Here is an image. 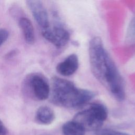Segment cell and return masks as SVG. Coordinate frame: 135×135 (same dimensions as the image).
I'll use <instances>...</instances> for the list:
<instances>
[{"mask_svg":"<svg viewBox=\"0 0 135 135\" xmlns=\"http://www.w3.org/2000/svg\"><path fill=\"white\" fill-rule=\"evenodd\" d=\"M89 56L93 76L115 99L123 101L126 92L122 77L100 37L95 36L90 40Z\"/></svg>","mask_w":135,"mask_h":135,"instance_id":"1","label":"cell"},{"mask_svg":"<svg viewBox=\"0 0 135 135\" xmlns=\"http://www.w3.org/2000/svg\"><path fill=\"white\" fill-rule=\"evenodd\" d=\"M50 94L54 104L67 108L81 107L95 96L94 92L79 88L73 82L59 77L52 79Z\"/></svg>","mask_w":135,"mask_h":135,"instance_id":"2","label":"cell"},{"mask_svg":"<svg viewBox=\"0 0 135 135\" xmlns=\"http://www.w3.org/2000/svg\"><path fill=\"white\" fill-rule=\"evenodd\" d=\"M108 117V110L103 104L92 103L88 108L76 113L73 121L79 123L85 131L98 130Z\"/></svg>","mask_w":135,"mask_h":135,"instance_id":"3","label":"cell"},{"mask_svg":"<svg viewBox=\"0 0 135 135\" xmlns=\"http://www.w3.org/2000/svg\"><path fill=\"white\" fill-rule=\"evenodd\" d=\"M43 36L57 48L65 46L70 40L69 31L62 24H57L52 27L43 30L42 32Z\"/></svg>","mask_w":135,"mask_h":135,"instance_id":"4","label":"cell"},{"mask_svg":"<svg viewBox=\"0 0 135 135\" xmlns=\"http://www.w3.org/2000/svg\"><path fill=\"white\" fill-rule=\"evenodd\" d=\"M28 84L35 97L39 100L47 99L50 95L51 88L47 80L42 75L35 74L32 76Z\"/></svg>","mask_w":135,"mask_h":135,"instance_id":"5","label":"cell"},{"mask_svg":"<svg viewBox=\"0 0 135 135\" xmlns=\"http://www.w3.org/2000/svg\"><path fill=\"white\" fill-rule=\"evenodd\" d=\"M26 2L34 18L43 30L50 27L49 15L42 2L30 0Z\"/></svg>","mask_w":135,"mask_h":135,"instance_id":"6","label":"cell"},{"mask_svg":"<svg viewBox=\"0 0 135 135\" xmlns=\"http://www.w3.org/2000/svg\"><path fill=\"white\" fill-rule=\"evenodd\" d=\"M79 61L76 54H71L60 62L56 66V69L60 75L69 76L75 73L79 68Z\"/></svg>","mask_w":135,"mask_h":135,"instance_id":"7","label":"cell"},{"mask_svg":"<svg viewBox=\"0 0 135 135\" xmlns=\"http://www.w3.org/2000/svg\"><path fill=\"white\" fill-rule=\"evenodd\" d=\"M54 111L49 107L41 106L36 111L35 118L36 121L43 124H50L55 119Z\"/></svg>","mask_w":135,"mask_h":135,"instance_id":"8","label":"cell"},{"mask_svg":"<svg viewBox=\"0 0 135 135\" xmlns=\"http://www.w3.org/2000/svg\"><path fill=\"white\" fill-rule=\"evenodd\" d=\"M19 26L21 27L26 42L33 44L34 42V32L33 25L29 20L26 18H21L19 21Z\"/></svg>","mask_w":135,"mask_h":135,"instance_id":"9","label":"cell"},{"mask_svg":"<svg viewBox=\"0 0 135 135\" xmlns=\"http://www.w3.org/2000/svg\"><path fill=\"white\" fill-rule=\"evenodd\" d=\"M85 131L79 123L73 120L66 122L62 126L64 135H84Z\"/></svg>","mask_w":135,"mask_h":135,"instance_id":"10","label":"cell"},{"mask_svg":"<svg viewBox=\"0 0 135 135\" xmlns=\"http://www.w3.org/2000/svg\"><path fill=\"white\" fill-rule=\"evenodd\" d=\"M126 39L128 43H135V14L129 24Z\"/></svg>","mask_w":135,"mask_h":135,"instance_id":"11","label":"cell"},{"mask_svg":"<svg viewBox=\"0 0 135 135\" xmlns=\"http://www.w3.org/2000/svg\"><path fill=\"white\" fill-rule=\"evenodd\" d=\"M97 135H130L129 133L116 131L114 130L105 129L100 130L98 131Z\"/></svg>","mask_w":135,"mask_h":135,"instance_id":"12","label":"cell"},{"mask_svg":"<svg viewBox=\"0 0 135 135\" xmlns=\"http://www.w3.org/2000/svg\"><path fill=\"white\" fill-rule=\"evenodd\" d=\"M8 36L7 31L4 28L0 29V46L6 41Z\"/></svg>","mask_w":135,"mask_h":135,"instance_id":"13","label":"cell"},{"mask_svg":"<svg viewBox=\"0 0 135 135\" xmlns=\"http://www.w3.org/2000/svg\"><path fill=\"white\" fill-rule=\"evenodd\" d=\"M7 133V128L3 122L0 120V135H5Z\"/></svg>","mask_w":135,"mask_h":135,"instance_id":"14","label":"cell"}]
</instances>
